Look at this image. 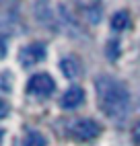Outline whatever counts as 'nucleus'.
<instances>
[{
	"label": "nucleus",
	"mask_w": 140,
	"mask_h": 146,
	"mask_svg": "<svg viewBox=\"0 0 140 146\" xmlns=\"http://www.w3.org/2000/svg\"><path fill=\"white\" fill-rule=\"evenodd\" d=\"M45 58V47L43 43H29L25 45L21 54H19V60H21L23 66H35Z\"/></svg>",
	"instance_id": "6"
},
{
	"label": "nucleus",
	"mask_w": 140,
	"mask_h": 146,
	"mask_svg": "<svg viewBox=\"0 0 140 146\" xmlns=\"http://www.w3.org/2000/svg\"><path fill=\"white\" fill-rule=\"evenodd\" d=\"M76 4L85 11V17L89 23H99L101 21V4L99 0H76Z\"/></svg>",
	"instance_id": "7"
},
{
	"label": "nucleus",
	"mask_w": 140,
	"mask_h": 146,
	"mask_svg": "<svg viewBox=\"0 0 140 146\" xmlns=\"http://www.w3.org/2000/svg\"><path fill=\"white\" fill-rule=\"evenodd\" d=\"M60 70H62V74L66 76V78L76 80L78 76H81L83 68H81V64H78V60H76L74 56H66V58L60 60Z\"/></svg>",
	"instance_id": "9"
},
{
	"label": "nucleus",
	"mask_w": 140,
	"mask_h": 146,
	"mask_svg": "<svg viewBox=\"0 0 140 146\" xmlns=\"http://www.w3.org/2000/svg\"><path fill=\"white\" fill-rule=\"evenodd\" d=\"M83 101H85V91L81 86H72V89H68L64 93V97L60 99V105H62L64 109H74V107H78Z\"/></svg>",
	"instance_id": "8"
},
{
	"label": "nucleus",
	"mask_w": 140,
	"mask_h": 146,
	"mask_svg": "<svg viewBox=\"0 0 140 146\" xmlns=\"http://www.w3.org/2000/svg\"><path fill=\"white\" fill-rule=\"evenodd\" d=\"M56 91V82L49 74L45 72H39V74H33L27 82V93H31L35 97H47Z\"/></svg>",
	"instance_id": "4"
},
{
	"label": "nucleus",
	"mask_w": 140,
	"mask_h": 146,
	"mask_svg": "<svg viewBox=\"0 0 140 146\" xmlns=\"http://www.w3.org/2000/svg\"><path fill=\"white\" fill-rule=\"evenodd\" d=\"M68 132H70L72 138L87 142V140H93V138H97V136L101 134V125H99L95 119H91V117H83V119H74L70 123Z\"/></svg>",
	"instance_id": "2"
},
{
	"label": "nucleus",
	"mask_w": 140,
	"mask_h": 146,
	"mask_svg": "<svg viewBox=\"0 0 140 146\" xmlns=\"http://www.w3.org/2000/svg\"><path fill=\"white\" fill-rule=\"evenodd\" d=\"M21 146H45V138L39 132H29L23 138Z\"/></svg>",
	"instance_id": "11"
},
{
	"label": "nucleus",
	"mask_w": 140,
	"mask_h": 146,
	"mask_svg": "<svg viewBox=\"0 0 140 146\" xmlns=\"http://www.w3.org/2000/svg\"><path fill=\"white\" fill-rule=\"evenodd\" d=\"M58 23H60V29H64L66 35L81 37V25H78L76 17L70 13V8L66 4H60L58 6Z\"/></svg>",
	"instance_id": "5"
},
{
	"label": "nucleus",
	"mask_w": 140,
	"mask_h": 146,
	"mask_svg": "<svg viewBox=\"0 0 140 146\" xmlns=\"http://www.w3.org/2000/svg\"><path fill=\"white\" fill-rule=\"evenodd\" d=\"M33 13L39 25H43L45 29H52V31H58L60 23H58V15H54V8L49 0H35L33 4Z\"/></svg>",
	"instance_id": "3"
},
{
	"label": "nucleus",
	"mask_w": 140,
	"mask_h": 146,
	"mask_svg": "<svg viewBox=\"0 0 140 146\" xmlns=\"http://www.w3.org/2000/svg\"><path fill=\"white\" fill-rule=\"evenodd\" d=\"M2 2H8V0H2Z\"/></svg>",
	"instance_id": "12"
},
{
	"label": "nucleus",
	"mask_w": 140,
	"mask_h": 146,
	"mask_svg": "<svg viewBox=\"0 0 140 146\" xmlns=\"http://www.w3.org/2000/svg\"><path fill=\"white\" fill-rule=\"evenodd\" d=\"M130 25V15L126 11H117L113 17H111V27L113 31H126Z\"/></svg>",
	"instance_id": "10"
},
{
	"label": "nucleus",
	"mask_w": 140,
	"mask_h": 146,
	"mask_svg": "<svg viewBox=\"0 0 140 146\" xmlns=\"http://www.w3.org/2000/svg\"><path fill=\"white\" fill-rule=\"evenodd\" d=\"M95 93H97V105L109 119L122 121L130 111V93L122 80L113 76H97L95 80Z\"/></svg>",
	"instance_id": "1"
}]
</instances>
